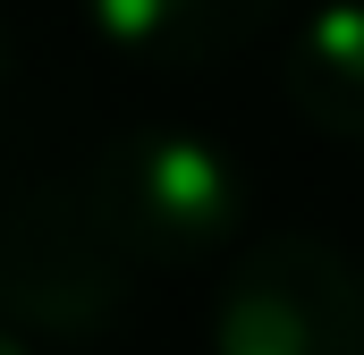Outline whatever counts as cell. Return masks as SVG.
<instances>
[{
    "label": "cell",
    "mask_w": 364,
    "mask_h": 355,
    "mask_svg": "<svg viewBox=\"0 0 364 355\" xmlns=\"http://www.w3.org/2000/svg\"><path fill=\"white\" fill-rule=\"evenodd\" d=\"M77 186L102 212V229L136 254V271L212 263L255 212L246 161L203 127H127L85 161Z\"/></svg>",
    "instance_id": "obj_1"
},
{
    "label": "cell",
    "mask_w": 364,
    "mask_h": 355,
    "mask_svg": "<svg viewBox=\"0 0 364 355\" xmlns=\"http://www.w3.org/2000/svg\"><path fill=\"white\" fill-rule=\"evenodd\" d=\"M144 271L102 229L85 186L0 195V322L34 347H102L136 313Z\"/></svg>",
    "instance_id": "obj_2"
},
{
    "label": "cell",
    "mask_w": 364,
    "mask_h": 355,
    "mask_svg": "<svg viewBox=\"0 0 364 355\" xmlns=\"http://www.w3.org/2000/svg\"><path fill=\"white\" fill-rule=\"evenodd\" d=\"M203 355H364V271L305 229L246 246L212 288Z\"/></svg>",
    "instance_id": "obj_3"
},
{
    "label": "cell",
    "mask_w": 364,
    "mask_h": 355,
    "mask_svg": "<svg viewBox=\"0 0 364 355\" xmlns=\"http://www.w3.org/2000/svg\"><path fill=\"white\" fill-rule=\"evenodd\" d=\"M85 17H93V34L119 60L161 68V77H186V68L237 60L279 17V0H85Z\"/></svg>",
    "instance_id": "obj_4"
},
{
    "label": "cell",
    "mask_w": 364,
    "mask_h": 355,
    "mask_svg": "<svg viewBox=\"0 0 364 355\" xmlns=\"http://www.w3.org/2000/svg\"><path fill=\"white\" fill-rule=\"evenodd\" d=\"M279 93L314 136L364 144V0H322L288 51H279Z\"/></svg>",
    "instance_id": "obj_5"
},
{
    "label": "cell",
    "mask_w": 364,
    "mask_h": 355,
    "mask_svg": "<svg viewBox=\"0 0 364 355\" xmlns=\"http://www.w3.org/2000/svg\"><path fill=\"white\" fill-rule=\"evenodd\" d=\"M0 355H43V347H34L26 330H9V322H0Z\"/></svg>",
    "instance_id": "obj_6"
}]
</instances>
